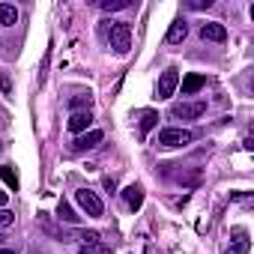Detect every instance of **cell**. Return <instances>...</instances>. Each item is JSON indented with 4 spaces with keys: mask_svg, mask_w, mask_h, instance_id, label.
Listing matches in <instances>:
<instances>
[{
    "mask_svg": "<svg viewBox=\"0 0 254 254\" xmlns=\"http://www.w3.org/2000/svg\"><path fill=\"white\" fill-rule=\"evenodd\" d=\"M96 144H102V132H99V129H90V132H84L81 138H75V144H72V147L81 153V150H93Z\"/></svg>",
    "mask_w": 254,
    "mask_h": 254,
    "instance_id": "cell-7",
    "label": "cell"
},
{
    "mask_svg": "<svg viewBox=\"0 0 254 254\" xmlns=\"http://www.w3.org/2000/svg\"><path fill=\"white\" fill-rule=\"evenodd\" d=\"M78 254H111L102 242H93V245H81V251Z\"/></svg>",
    "mask_w": 254,
    "mask_h": 254,
    "instance_id": "cell-18",
    "label": "cell"
},
{
    "mask_svg": "<svg viewBox=\"0 0 254 254\" xmlns=\"http://www.w3.org/2000/svg\"><path fill=\"white\" fill-rule=\"evenodd\" d=\"M6 203V191H0V206H3Z\"/></svg>",
    "mask_w": 254,
    "mask_h": 254,
    "instance_id": "cell-21",
    "label": "cell"
},
{
    "mask_svg": "<svg viewBox=\"0 0 254 254\" xmlns=\"http://www.w3.org/2000/svg\"><path fill=\"white\" fill-rule=\"evenodd\" d=\"M0 254H15V251L12 248H0Z\"/></svg>",
    "mask_w": 254,
    "mask_h": 254,
    "instance_id": "cell-22",
    "label": "cell"
},
{
    "mask_svg": "<svg viewBox=\"0 0 254 254\" xmlns=\"http://www.w3.org/2000/svg\"><path fill=\"white\" fill-rule=\"evenodd\" d=\"M0 177H3V183H6L12 191L18 189V174L12 171V165H3V168H0Z\"/></svg>",
    "mask_w": 254,
    "mask_h": 254,
    "instance_id": "cell-15",
    "label": "cell"
},
{
    "mask_svg": "<svg viewBox=\"0 0 254 254\" xmlns=\"http://www.w3.org/2000/svg\"><path fill=\"white\" fill-rule=\"evenodd\" d=\"M0 242H3V236H0Z\"/></svg>",
    "mask_w": 254,
    "mask_h": 254,
    "instance_id": "cell-23",
    "label": "cell"
},
{
    "mask_svg": "<svg viewBox=\"0 0 254 254\" xmlns=\"http://www.w3.org/2000/svg\"><path fill=\"white\" fill-rule=\"evenodd\" d=\"M200 36L209 39V42H227V30H224V24H215V21L203 24V27H200Z\"/></svg>",
    "mask_w": 254,
    "mask_h": 254,
    "instance_id": "cell-6",
    "label": "cell"
},
{
    "mask_svg": "<svg viewBox=\"0 0 254 254\" xmlns=\"http://www.w3.org/2000/svg\"><path fill=\"white\" fill-rule=\"evenodd\" d=\"M0 150H3V147H0Z\"/></svg>",
    "mask_w": 254,
    "mask_h": 254,
    "instance_id": "cell-24",
    "label": "cell"
},
{
    "mask_svg": "<svg viewBox=\"0 0 254 254\" xmlns=\"http://www.w3.org/2000/svg\"><path fill=\"white\" fill-rule=\"evenodd\" d=\"M203 87H206V78L197 75V72H191V75H186V81H183V96H194V93L203 90Z\"/></svg>",
    "mask_w": 254,
    "mask_h": 254,
    "instance_id": "cell-10",
    "label": "cell"
},
{
    "mask_svg": "<svg viewBox=\"0 0 254 254\" xmlns=\"http://www.w3.org/2000/svg\"><path fill=\"white\" fill-rule=\"evenodd\" d=\"M102 36L117 54H126L132 48V27L126 21H102Z\"/></svg>",
    "mask_w": 254,
    "mask_h": 254,
    "instance_id": "cell-1",
    "label": "cell"
},
{
    "mask_svg": "<svg viewBox=\"0 0 254 254\" xmlns=\"http://www.w3.org/2000/svg\"><path fill=\"white\" fill-rule=\"evenodd\" d=\"M123 197H126V206H129V209H141V203H144V189L132 183V186H126Z\"/></svg>",
    "mask_w": 254,
    "mask_h": 254,
    "instance_id": "cell-9",
    "label": "cell"
},
{
    "mask_svg": "<svg viewBox=\"0 0 254 254\" xmlns=\"http://www.w3.org/2000/svg\"><path fill=\"white\" fill-rule=\"evenodd\" d=\"M90 123H93L90 111H78V114H72V120H69V132L81 135V132H87V129H90Z\"/></svg>",
    "mask_w": 254,
    "mask_h": 254,
    "instance_id": "cell-8",
    "label": "cell"
},
{
    "mask_svg": "<svg viewBox=\"0 0 254 254\" xmlns=\"http://www.w3.org/2000/svg\"><path fill=\"white\" fill-rule=\"evenodd\" d=\"M191 132L189 129H162L159 132V147H165V150H174V147H186V144H191Z\"/></svg>",
    "mask_w": 254,
    "mask_h": 254,
    "instance_id": "cell-2",
    "label": "cell"
},
{
    "mask_svg": "<svg viewBox=\"0 0 254 254\" xmlns=\"http://www.w3.org/2000/svg\"><path fill=\"white\" fill-rule=\"evenodd\" d=\"M15 21H18V9H15V6H9V3H0V24L12 27Z\"/></svg>",
    "mask_w": 254,
    "mask_h": 254,
    "instance_id": "cell-13",
    "label": "cell"
},
{
    "mask_svg": "<svg viewBox=\"0 0 254 254\" xmlns=\"http://www.w3.org/2000/svg\"><path fill=\"white\" fill-rule=\"evenodd\" d=\"M156 123H159V114H156V111H144V114H141V135H147Z\"/></svg>",
    "mask_w": 254,
    "mask_h": 254,
    "instance_id": "cell-14",
    "label": "cell"
},
{
    "mask_svg": "<svg viewBox=\"0 0 254 254\" xmlns=\"http://www.w3.org/2000/svg\"><path fill=\"white\" fill-rule=\"evenodd\" d=\"M75 200H78V206H81L87 215H93V218H99V215L105 212L102 197H99L96 191H90V189H78V191H75Z\"/></svg>",
    "mask_w": 254,
    "mask_h": 254,
    "instance_id": "cell-3",
    "label": "cell"
},
{
    "mask_svg": "<svg viewBox=\"0 0 254 254\" xmlns=\"http://www.w3.org/2000/svg\"><path fill=\"white\" fill-rule=\"evenodd\" d=\"M12 221H15V215H12L9 209H0V227H9Z\"/></svg>",
    "mask_w": 254,
    "mask_h": 254,
    "instance_id": "cell-20",
    "label": "cell"
},
{
    "mask_svg": "<svg viewBox=\"0 0 254 254\" xmlns=\"http://www.w3.org/2000/svg\"><path fill=\"white\" fill-rule=\"evenodd\" d=\"M233 236H236V239L230 242V248H227V254H248V248H251V242L245 239V230H236Z\"/></svg>",
    "mask_w": 254,
    "mask_h": 254,
    "instance_id": "cell-12",
    "label": "cell"
},
{
    "mask_svg": "<svg viewBox=\"0 0 254 254\" xmlns=\"http://www.w3.org/2000/svg\"><path fill=\"white\" fill-rule=\"evenodd\" d=\"M132 0H102V9L105 12H117V9H129Z\"/></svg>",
    "mask_w": 254,
    "mask_h": 254,
    "instance_id": "cell-17",
    "label": "cell"
},
{
    "mask_svg": "<svg viewBox=\"0 0 254 254\" xmlns=\"http://www.w3.org/2000/svg\"><path fill=\"white\" fill-rule=\"evenodd\" d=\"M177 84H180V72L171 66V69H165L162 72V78H159V87H156V96L159 99H171L174 96V90H177Z\"/></svg>",
    "mask_w": 254,
    "mask_h": 254,
    "instance_id": "cell-5",
    "label": "cell"
},
{
    "mask_svg": "<svg viewBox=\"0 0 254 254\" xmlns=\"http://www.w3.org/2000/svg\"><path fill=\"white\" fill-rule=\"evenodd\" d=\"M186 36H189L186 21H174V24H171V30H168V42H171V45H180Z\"/></svg>",
    "mask_w": 254,
    "mask_h": 254,
    "instance_id": "cell-11",
    "label": "cell"
},
{
    "mask_svg": "<svg viewBox=\"0 0 254 254\" xmlns=\"http://www.w3.org/2000/svg\"><path fill=\"white\" fill-rule=\"evenodd\" d=\"M90 102H93V99H90V96H75V99H72V102H69V105H72V108H75V114H78V111H81V108H90Z\"/></svg>",
    "mask_w": 254,
    "mask_h": 254,
    "instance_id": "cell-19",
    "label": "cell"
},
{
    "mask_svg": "<svg viewBox=\"0 0 254 254\" xmlns=\"http://www.w3.org/2000/svg\"><path fill=\"white\" fill-rule=\"evenodd\" d=\"M203 111H206L203 102H177V105L171 108V117H174V120H197Z\"/></svg>",
    "mask_w": 254,
    "mask_h": 254,
    "instance_id": "cell-4",
    "label": "cell"
},
{
    "mask_svg": "<svg viewBox=\"0 0 254 254\" xmlns=\"http://www.w3.org/2000/svg\"><path fill=\"white\" fill-rule=\"evenodd\" d=\"M57 218H60V221H66V224H75V221H78V215L72 212V206H69V203H63V200H60V206H57Z\"/></svg>",
    "mask_w": 254,
    "mask_h": 254,
    "instance_id": "cell-16",
    "label": "cell"
}]
</instances>
